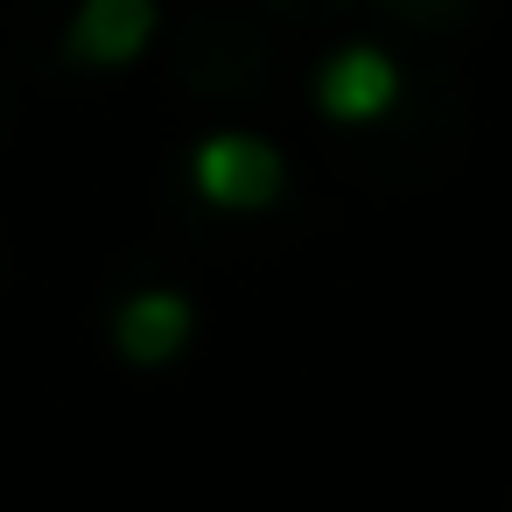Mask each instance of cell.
Instances as JSON below:
<instances>
[{
    "instance_id": "1",
    "label": "cell",
    "mask_w": 512,
    "mask_h": 512,
    "mask_svg": "<svg viewBox=\"0 0 512 512\" xmlns=\"http://www.w3.org/2000/svg\"><path fill=\"white\" fill-rule=\"evenodd\" d=\"M190 190L211 211H232V218L274 211L281 190H288V155L253 127H211L190 148Z\"/></svg>"
},
{
    "instance_id": "2",
    "label": "cell",
    "mask_w": 512,
    "mask_h": 512,
    "mask_svg": "<svg viewBox=\"0 0 512 512\" xmlns=\"http://www.w3.org/2000/svg\"><path fill=\"white\" fill-rule=\"evenodd\" d=\"M316 113L330 127H379L400 106V57L379 43H344L316 64Z\"/></svg>"
},
{
    "instance_id": "3",
    "label": "cell",
    "mask_w": 512,
    "mask_h": 512,
    "mask_svg": "<svg viewBox=\"0 0 512 512\" xmlns=\"http://www.w3.org/2000/svg\"><path fill=\"white\" fill-rule=\"evenodd\" d=\"M155 36H162V0H78L64 50L85 71H127L155 50Z\"/></svg>"
},
{
    "instance_id": "4",
    "label": "cell",
    "mask_w": 512,
    "mask_h": 512,
    "mask_svg": "<svg viewBox=\"0 0 512 512\" xmlns=\"http://www.w3.org/2000/svg\"><path fill=\"white\" fill-rule=\"evenodd\" d=\"M197 337V302L183 288H134L113 309V351L141 372H162L169 358H183Z\"/></svg>"
}]
</instances>
